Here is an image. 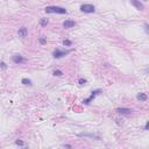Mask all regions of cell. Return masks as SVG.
<instances>
[{"label": "cell", "instance_id": "cell-18", "mask_svg": "<svg viewBox=\"0 0 149 149\" xmlns=\"http://www.w3.org/2000/svg\"><path fill=\"white\" fill-rule=\"evenodd\" d=\"M16 144H18V146H23V142H22V141H20V140H18V141H16Z\"/></svg>", "mask_w": 149, "mask_h": 149}, {"label": "cell", "instance_id": "cell-10", "mask_svg": "<svg viewBox=\"0 0 149 149\" xmlns=\"http://www.w3.org/2000/svg\"><path fill=\"white\" fill-rule=\"evenodd\" d=\"M136 98H137L139 100H141V101H146V100L148 99V96H147L146 93H139V94L136 96Z\"/></svg>", "mask_w": 149, "mask_h": 149}, {"label": "cell", "instance_id": "cell-9", "mask_svg": "<svg viewBox=\"0 0 149 149\" xmlns=\"http://www.w3.org/2000/svg\"><path fill=\"white\" fill-rule=\"evenodd\" d=\"M14 63H16V64H19V63H22V62H25V58L21 56V55H14L13 57H12Z\"/></svg>", "mask_w": 149, "mask_h": 149}, {"label": "cell", "instance_id": "cell-3", "mask_svg": "<svg viewBox=\"0 0 149 149\" xmlns=\"http://www.w3.org/2000/svg\"><path fill=\"white\" fill-rule=\"evenodd\" d=\"M68 54H70V50H65V51H63V50L56 49V50H54V52H52V55H54L55 58H61V57H63V56L68 55Z\"/></svg>", "mask_w": 149, "mask_h": 149}, {"label": "cell", "instance_id": "cell-6", "mask_svg": "<svg viewBox=\"0 0 149 149\" xmlns=\"http://www.w3.org/2000/svg\"><path fill=\"white\" fill-rule=\"evenodd\" d=\"M18 35H19V37H21V39L27 37V35H28V30H27L26 27H21V28L19 29V32H18Z\"/></svg>", "mask_w": 149, "mask_h": 149}, {"label": "cell", "instance_id": "cell-1", "mask_svg": "<svg viewBox=\"0 0 149 149\" xmlns=\"http://www.w3.org/2000/svg\"><path fill=\"white\" fill-rule=\"evenodd\" d=\"M45 13H57V14H66V9L63 7H58V6H48L44 8Z\"/></svg>", "mask_w": 149, "mask_h": 149}, {"label": "cell", "instance_id": "cell-19", "mask_svg": "<svg viewBox=\"0 0 149 149\" xmlns=\"http://www.w3.org/2000/svg\"><path fill=\"white\" fill-rule=\"evenodd\" d=\"M144 30H146V33H148V32H149V29H148V25H147V23L144 25Z\"/></svg>", "mask_w": 149, "mask_h": 149}, {"label": "cell", "instance_id": "cell-7", "mask_svg": "<svg viewBox=\"0 0 149 149\" xmlns=\"http://www.w3.org/2000/svg\"><path fill=\"white\" fill-rule=\"evenodd\" d=\"M129 1H130V4L135 7L136 9H139V11H143V5L139 1V0H129Z\"/></svg>", "mask_w": 149, "mask_h": 149}, {"label": "cell", "instance_id": "cell-11", "mask_svg": "<svg viewBox=\"0 0 149 149\" xmlns=\"http://www.w3.org/2000/svg\"><path fill=\"white\" fill-rule=\"evenodd\" d=\"M48 22H49V20L45 19V18H43V19L40 20V23H41V26H47V25H48Z\"/></svg>", "mask_w": 149, "mask_h": 149}, {"label": "cell", "instance_id": "cell-12", "mask_svg": "<svg viewBox=\"0 0 149 149\" xmlns=\"http://www.w3.org/2000/svg\"><path fill=\"white\" fill-rule=\"evenodd\" d=\"M22 84H25V85H32V80H30V79H27V78H23V79H22Z\"/></svg>", "mask_w": 149, "mask_h": 149}, {"label": "cell", "instance_id": "cell-15", "mask_svg": "<svg viewBox=\"0 0 149 149\" xmlns=\"http://www.w3.org/2000/svg\"><path fill=\"white\" fill-rule=\"evenodd\" d=\"M63 44L66 45V47H69V45L72 44V42L71 41H69V40H64V41H63Z\"/></svg>", "mask_w": 149, "mask_h": 149}, {"label": "cell", "instance_id": "cell-13", "mask_svg": "<svg viewBox=\"0 0 149 149\" xmlns=\"http://www.w3.org/2000/svg\"><path fill=\"white\" fill-rule=\"evenodd\" d=\"M78 83H79L80 85H85L86 84V79H84V78H79V79H78Z\"/></svg>", "mask_w": 149, "mask_h": 149}, {"label": "cell", "instance_id": "cell-4", "mask_svg": "<svg viewBox=\"0 0 149 149\" xmlns=\"http://www.w3.org/2000/svg\"><path fill=\"white\" fill-rule=\"evenodd\" d=\"M99 93H101V90H96V91H93V92H92V94H91L90 97L87 98V99H85V100H84V104H85V105H89L91 101H92V100H93V99L96 98V96H97V94H99Z\"/></svg>", "mask_w": 149, "mask_h": 149}, {"label": "cell", "instance_id": "cell-20", "mask_svg": "<svg viewBox=\"0 0 149 149\" xmlns=\"http://www.w3.org/2000/svg\"><path fill=\"white\" fill-rule=\"evenodd\" d=\"M148 126H149V123L147 122V123H146V126H144V129H146V130L148 129Z\"/></svg>", "mask_w": 149, "mask_h": 149}, {"label": "cell", "instance_id": "cell-5", "mask_svg": "<svg viewBox=\"0 0 149 149\" xmlns=\"http://www.w3.org/2000/svg\"><path fill=\"white\" fill-rule=\"evenodd\" d=\"M117 112L119 113V114H121V115H129L133 111L130 110V108H125V107H121V108H117Z\"/></svg>", "mask_w": 149, "mask_h": 149}, {"label": "cell", "instance_id": "cell-14", "mask_svg": "<svg viewBox=\"0 0 149 149\" xmlns=\"http://www.w3.org/2000/svg\"><path fill=\"white\" fill-rule=\"evenodd\" d=\"M54 75H55V76H63V72L61 71V70H55V71H54Z\"/></svg>", "mask_w": 149, "mask_h": 149}, {"label": "cell", "instance_id": "cell-8", "mask_svg": "<svg viewBox=\"0 0 149 149\" xmlns=\"http://www.w3.org/2000/svg\"><path fill=\"white\" fill-rule=\"evenodd\" d=\"M76 26V22L72 21V20H65L63 22V27L64 28H72V27Z\"/></svg>", "mask_w": 149, "mask_h": 149}, {"label": "cell", "instance_id": "cell-17", "mask_svg": "<svg viewBox=\"0 0 149 149\" xmlns=\"http://www.w3.org/2000/svg\"><path fill=\"white\" fill-rule=\"evenodd\" d=\"M0 66H1L2 69H6V68H7V65H6V63H5V62H1V63H0Z\"/></svg>", "mask_w": 149, "mask_h": 149}, {"label": "cell", "instance_id": "cell-16", "mask_svg": "<svg viewBox=\"0 0 149 149\" xmlns=\"http://www.w3.org/2000/svg\"><path fill=\"white\" fill-rule=\"evenodd\" d=\"M39 41H40V43H41V44H45V43H47V40H45L44 37H40Z\"/></svg>", "mask_w": 149, "mask_h": 149}, {"label": "cell", "instance_id": "cell-2", "mask_svg": "<svg viewBox=\"0 0 149 149\" xmlns=\"http://www.w3.org/2000/svg\"><path fill=\"white\" fill-rule=\"evenodd\" d=\"M80 11L84 12V13H94L96 8L93 5H90V4H84L80 6Z\"/></svg>", "mask_w": 149, "mask_h": 149}]
</instances>
